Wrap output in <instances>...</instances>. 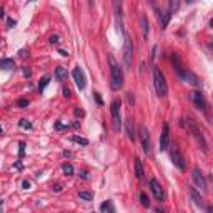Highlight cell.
<instances>
[{"label": "cell", "mask_w": 213, "mask_h": 213, "mask_svg": "<svg viewBox=\"0 0 213 213\" xmlns=\"http://www.w3.org/2000/svg\"><path fill=\"white\" fill-rule=\"evenodd\" d=\"M2 132H3V128H2V126H0V133H2Z\"/></svg>", "instance_id": "obj_47"}, {"label": "cell", "mask_w": 213, "mask_h": 213, "mask_svg": "<svg viewBox=\"0 0 213 213\" xmlns=\"http://www.w3.org/2000/svg\"><path fill=\"white\" fill-rule=\"evenodd\" d=\"M170 158H172V163L177 166L178 170H185V166H186L185 158H183V155L180 153L177 145H172V148H170Z\"/></svg>", "instance_id": "obj_4"}, {"label": "cell", "mask_w": 213, "mask_h": 213, "mask_svg": "<svg viewBox=\"0 0 213 213\" xmlns=\"http://www.w3.org/2000/svg\"><path fill=\"white\" fill-rule=\"evenodd\" d=\"M155 213H165V212H163V210H160V208H157V210H155Z\"/></svg>", "instance_id": "obj_45"}, {"label": "cell", "mask_w": 213, "mask_h": 213, "mask_svg": "<svg viewBox=\"0 0 213 213\" xmlns=\"http://www.w3.org/2000/svg\"><path fill=\"white\" fill-rule=\"evenodd\" d=\"M172 65H173V68H175V72H177L178 77H181V75L185 73L186 68L183 67V62H181L178 53H172Z\"/></svg>", "instance_id": "obj_13"}, {"label": "cell", "mask_w": 213, "mask_h": 213, "mask_svg": "<svg viewBox=\"0 0 213 213\" xmlns=\"http://www.w3.org/2000/svg\"><path fill=\"white\" fill-rule=\"evenodd\" d=\"M78 198L80 200H85V201H92V200H93V193L92 192H80L78 193Z\"/></svg>", "instance_id": "obj_25"}, {"label": "cell", "mask_w": 213, "mask_h": 213, "mask_svg": "<svg viewBox=\"0 0 213 213\" xmlns=\"http://www.w3.org/2000/svg\"><path fill=\"white\" fill-rule=\"evenodd\" d=\"M75 115H77V117H83V115H85V112H83L82 108H75Z\"/></svg>", "instance_id": "obj_36"}, {"label": "cell", "mask_w": 213, "mask_h": 213, "mask_svg": "<svg viewBox=\"0 0 213 213\" xmlns=\"http://www.w3.org/2000/svg\"><path fill=\"white\" fill-rule=\"evenodd\" d=\"M153 87H155V92H157V95L160 98H165L168 95V85H166L165 75L157 67L153 68Z\"/></svg>", "instance_id": "obj_2"}, {"label": "cell", "mask_w": 213, "mask_h": 213, "mask_svg": "<svg viewBox=\"0 0 213 213\" xmlns=\"http://www.w3.org/2000/svg\"><path fill=\"white\" fill-rule=\"evenodd\" d=\"M72 77L73 80H75V83H77V87H78V90H83L87 85V80H85V73H83V70L80 68V67H75L72 72Z\"/></svg>", "instance_id": "obj_11"}, {"label": "cell", "mask_w": 213, "mask_h": 213, "mask_svg": "<svg viewBox=\"0 0 213 213\" xmlns=\"http://www.w3.org/2000/svg\"><path fill=\"white\" fill-rule=\"evenodd\" d=\"M80 177H82V178H85V180H88V173H87V172H82V173H80Z\"/></svg>", "instance_id": "obj_40"}, {"label": "cell", "mask_w": 213, "mask_h": 213, "mask_svg": "<svg viewBox=\"0 0 213 213\" xmlns=\"http://www.w3.org/2000/svg\"><path fill=\"white\" fill-rule=\"evenodd\" d=\"M138 198H140V203L145 206V208H148V206H150V198H148V195H146L145 192H140L138 193Z\"/></svg>", "instance_id": "obj_22"}, {"label": "cell", "mask_w": 213, "mask_h": 213, "mask_svg": "<svg viewBox=\"0 0 213 213\" xmlns=\"http://www.w3.org/2000/svg\"><path fill=\"white\" fill-rule=\"evenodd\" d=\"M190 98H192L193 105L197 106L198 110H201V112H206V100H205V95L201 92H198V90H195V92L190 93Z\"/></svg>", "instance_id": "obj_7"}, {"label": "cell", "mask_w": 213, "mask_h": 213, "mask_svg": "<svg viewBox=\"0 0 213 213\" xmlns=\"http://www.w3.org/2000/svg\"><path fill=\"white\" fill-rule=\"evenodd\" d=\"M140 25H142V32H143V37H148V32H150V28H148V20H146L145 15H142L140 17Z\"/></svg>", "instance_id": "obj_20"}, {"label": "cell", "mask_w": 213, "mask_h": 213, "mask_svg": "<svg viewBox=\"0 0 213 213\" xmlns=\"http://www.w3.org/2000/svg\"><path fill=\"white\" fill-rule=\"evenodd\" d=\"M93 97H95V100H97V103H98L100 106L103 105V102H102V98H100V95H98V93H97V92L93 93Z\"/></svg>", "instance_id": "obj_34"}, {"label": "cell", "mask_w": 213, "mask_h": 213, "mask_svg": "<svg viewBox=\"0 0 213 213\" xmlns=\"http://www.w3.org/2000/svg\"><path fill=\"white\" fill-rule=\"evenodd\" d=\"M65 78H67V68L65 67H57V68H55V80L63 82Z\"/></svg>", "instance_id": "obj_18"}, {"label": "cell", "mask_w": 213, "mask_h": 213, "mask_svg": "<svg viewBox=\"0 0 213 213\" xmlns=\"http://www.w3.org/2000/svg\"><path fill=\"white\" fill-rule=\"evenodd\" d=\"M17 106H19V108H25V106H28V100L27 98H19L17 100Z\"/></svg>", "instance_id": "obj_30"}, {"label": "cell", "mask_w": 213, "mask_h": 213, "mask_svg": "<svg viewBox=\"0 0 213 213\" xmlns=\"http://www.w3.org/2000/svg\"><path fill=\"white\" fill-rule=\"evenodd\" d=\"M48 83H50V77L47 75V77H43V78H42V82L38 83V92H40V93L43 92V90H45V87L48 85Z\"/></svg>", "instance_id": "obj_27"}, {"label": "cell", "mask_w": 213, "mask_h": 213, "mask_svg": "<svg viewBox=\"0 0 213 213\" xmlns=\"http://www.w3.org/2000/svg\"><path fill=\"white\" fill-rule=\"evenodd\" d=\"M63 157H72V152H68V150H65V152H63Z\"/></svg>", "instance_id": "obj_44"}, {"label": "cell", "mask_w": 213, "mask_h": 213, "mask_svg": "<svg viewBox=\"0 0 213 213\" xmlns=\"http://www.w3.org/2000/svg\"><path fill=\"white\" fill-rule=\"evenodd\" d=\"M170 19H172V12H170V10H161V12H158V20H160L161 28H166V27H168Z\"/></svg>", "instance_id": "obj_15"}, {"label": "cell", "mask_w": 213, "mask_h": 213, "mask_svg": "<svg viewBox=\"0 0 213 213\" xmlns=\"http://www.w3.org/2000/svg\"><path fill=\"white\" fill-rule=\"evenodd\" d=\"M108 62H110V77H112L110 85L113 90H120L123 87V70L120 68L117 60L113 58V55H108Z\"/></svg>", "instance_id": "obj_1"}, {"label": "cell", "mask_w": 213, "mask_h": 213, "mask_svg": "<svg viewBox=\"0 0 213 213\" xmlns=\"http://www.w3.org/2000/svg\"><path fill=\"white\" fill-rule=\"evenodd\" d=\"M2 205H3V201H2V200H0V213H2Z\"/></svg>", "instance_id": "obj_46"}, {"label": "cell", "mask_w": 213, "mask_h": 213, "mask_svg": "<svg viewBox=\"0 0 213 213\" xmlns=\"http://www.w3.org/2000/svg\"><path fill=\"white\" fill-rule=\"evenodd\" d=\"M125 128H126V135H128V138H130V140H135V132L132 130V122H130V120L125 123Z\"/></svg>", "instance_id": "obj_26"}, {"label": "cell", "mask_w": 213, "mask_h": 213, "mask_svg": "<svg viewBox=\"0 0 213 213\" xmlns=\"http://www.w3.org/2000/svg\"><path fill=\"white\" fill-rule=\"evenodd\" d=\"M143 165H142V161L138 158H135V175H137V178L138 180H143Z\"/></svg>", "instance_id": "obj_19"}, {"label": "cell", "mask_w": 213, "mask_h": 213, "mask_svg": "<svg viewBox=\"0 0 213 213\" xmlns=\"http://www.w3.org/2000/svg\"><path fill=\"white\" fill-rule=\"evenodd\" d=\"M19 125H20V128H25V130H32L33 128V125L28 122V120H25V118H22L19 122Z\"/></svg>", "instance_id": "obj_28"}, {"label": "cell", "mask_w": 213, "mask_h": 213, "mask_svg": "<svg viewBox=\"0 0 213 213\" xmlns=\"http://www.w3.org/2000/svg\"><path fill=\"white\" fill-rule=\"evenodd\" d=\"M138 137H140V142H142V146H143V152L148 153L150 152V133H148L145 125L138 126Z\"/></svg>", "instance_id": "obj_8"}, {"label": "cell", "mask_w": 213, "mask_h": 213, "mask_svg": "<svg viewBox=\"0 0 213 213\" xmlns=\"http://www.w3.org/2000/svg\"><path fill=\"white\" fill-rule=\"evenodd\" d=\"M70 142H73V143H78V145H83V146L88 145V140L83 138V137H78V135H72V137H70Z\"/></svg>", "instance_id": "obj_21"}, {"label": "cell", "mask_w": 213, "mask_h": 213, "mask_svg": "<svg viewBox=\"0 0 213 213\" xmlns=\"http://www.w3.org/2000/svg\"><path fill=\"white\" fill-rule=\"evenodd\" d=\"M25 142H20L19 143V158H22L23 155H25Z\"/></svg>", "instance_id": "obj_29"}, {"label": "cell", "mask_w": 213, "mask_h": 213, "mask_svg": "<svg viewBox=\"0 0 213 213\" xmlns=\"http://www.w3.org/2000/svg\"><path fill=\"white\" fill-rule=\"evenodd\" d=\"M190 195H192V198L195 200V203H197V205L203 206V198L198 195V192H197V190H193V188H192V190H190Z\"/></svg>", "instance_id": "obj_23"}, {"label": "cell", "mask_w": 213, "mask_h": 213, "mask_svg": "<svg viewBox=\"0 0 213 213\" xmlns=\"http://www.w3.org/2000/svg\"><path fill=\"white\" fill-rule=\"evenodd\" d=\"M63 97H67V98L70 97V88H68V87H65V88H63Z\"/></svg>", "instance_id": "obj_37"}, {"label": "cell", "mask_w": 213, "mask_h": 213, "mask_svg": "<svg viewBox=\"0 0 213 213\" xmlns=\"http://www.w3.org/2000/svg\"><path fill=\"white\" fill-rule=\"evenodd\" d=\"M23 75H25L27 78H30V77H32V70H30L28 67H25V68H23Z\"/></svg>", "instance_id": "obj_33"}, {"label": "cell", "mask_w": 213, "mask_h": 213, "mask_svg": "<svg viewBox=\"0 0 213 213\" xmlns=\"http://www.w3.org/2000/svg\"><path fill=\"white\" fill-rule=\"evenodd\" d=\"M15 23H17V22H15L13 19H7V28H12V27H15Z\"/></svg>", "instance_id": "obj_32"}, {"label": "cell", "mask_w": 213, "mask_h": 213, "mask_svg": "<svg viewBox=\"0 0 213 213\" xmlns=\"http://www.w3.org/2000/svg\"><path fill=\"white\" fill-rule=\"evenodd\" d=\"M110 112H112V123L113 130L117 133H120L122 130V113H120V100H113L110 105Z\"/></svg>", "instance_id": "obj_3"}, {"label": "cell", "mask_w": 213, "mask_h": 213, "mask_svg": "<svg viewBox=\"0 0 213 213\" xmlns=\"http://www.w3.org/2000/svg\"><path fill=\"white\" fill-rule=\"evenodd\" d=\"M192 178L193 181H195V185L198 186L200 190H203V192H206V178L203 177V173H201V170L200 168H193V173H192Z\"/></svg>", "instance_id": "obj_10"}, {"label": "cell", "mask_w": 213, "mask_h": 213, "mask_svg": "<svg viewBox=\"0 0 213 213\" xmlns=\"http://www.w3.org/2000/svg\"><path fill=\"white\" fill-rule=\"evenodd\" d=\"M22 186H23V188H25V190H28V188H30V181H23V183H22Z\"/></svg>", "instance_id": "obj_38"}, {"label": "cell", "mask_w": 213, "mask_h": 213, "mask_svg": "<svg viewBox=\"0 0 213 213\" xmlns=\"http://www.w3.org/2000/svg\"><path fill=\"white\" fill-rule=\"evenodd\" d=\"M123 62L125 65L130 68L132 67V62H133V42L132 38L125 35V45H123Z\"/></svg>", "instance_id": "obj_5"}, {"label": "cell", "mask_w": 213, "mask_h": 213, "mask_svg": "<svg viewBox=\"0 0 213 213\" xmlns=\"http://www.w3.org/2000/svg\"><path fill=\"white\" fill-rule=\"evenodd\" d=\"M180 78H181V80H185V82H188L190 85H195V87H197V85H200V80H198V77H197V75H195L193 72H190V70H185V73H183V75H181Z\"/></svg>", "instance_id": "obj_14"}, {"label": "cell", "mask_w": 213, "mask_h": 213, "mask_svg": "<svg viewBox=\"0 0 213 213\" xmlns=\"http://www.w3.org/2000/svg\"><path fill=\"white\" fill-rule=\"evenodd\" d=\"M100 210L103 213H115V206H113V201L112 200H106L100 205Z\"/></svg>", "instance_id": "obj_16"}, {"label": "cell", "mask_w": 213, "mask_h": 213, "mask_svg": "<svg viewBox=\"0 0 213 213\" xmlns=\"http://www.w3.org/2000/svg\"><path fill=\"white\" fill-rule=\"evenodd\" d=\"M148 185H150V190H152L153 197H155V198L158 200V201H163V200L166 198L165 190H163V186L160 185V181H158V180L152 178L150 181H148Z\"/></svg>", "instance_id": "obj_6"}, {"label": "cell", "mask_w": 213, "mask_h": 213, "mask_svg": "<svg viewBox=\"0 0 213 213\" xmlns=\"http://www.w3.org/2000/svg\"><path fill=\"white\" fill-rule=\"evenodd\" d=\"M3 17H5V10H3V8H0V20L3 19Z\"/></svg>", "instance_id": "obj_42"}, {"label": "cell", "mask_w": 213, "mask_h": 213, "mask_svg": "<svg viewBox=\"0 0 213 213\" xmlns=\"http://www.w3.org/2000/svg\"><path fill=\"white\" fill-rule=\"evenodd\" d=\"M0 68H2V70H13V68H15V62H13L12 58L0 60Z\"/></svg>", "instance_id": "obj_17"}, {"label": "cell", "mask_w": 213, "mask_h": 213, "mask_svg": "<svg viewBox=\"0 0 213 213\" xmlns=\"http://www.w3.org/2000/svg\"><path fill=\"white\" fill-rule=\"evenodd\" d=\"M58 42H60V37H58V35H52V37H50V43H52V45H57Z\"/></svg>", "instance_id": "obj_31"}, {"label": "cell", "mask_w": 213, "mask_h": 213, "mask_svg": "<svg viewBox=\"0 0 213 213\" xmlns=\"http://www.w3.org/2000/svg\"><path fill=\"white\" fill-rule=\"evenodd\" d=\"M58 53L62 57H68V52H65V50H58Z\"/></svg>", "instance_id": "obj_41"}, {"label": "cell", "mask_w": 213, "mask_h": 213, "mask_svg": "<svg viewBox=\"0 0 213 213\" xmlns=\"http://www.w3.org/2000/svg\"><path fill=\"white\" fill-rule=\"evenodd\" d=\"M62 172H63L65 177H72L73 175V166L70 165V163H63V165H62Z\"/></svg>", "instance_id": "obj_24"}, {"label": "cell", "mask_w": 213, "mask_h": 213, "mask_svg": "<svg viewBox=\"0 0 213 213\" xmlns=\"http://www.w3.org/2000/svg\"><path fill=\"white\" fill-rule=\"evenodd\" d=\"M157 50H158V47L155 45V47H153V53H152V58L153 60H155V57H157Z\"/></svg>", "instance_id": "obj_39"}, {"label": "cell", "mask_w": 213, "mask_h": 213, "mask_svg": "<svg viewBox=\"0 0 213 213\" xmlns=\"http://www.w3.org/2000/svg\"><path fill=\"white\" fill-rule=\"evenodd\" d=\"M170 8H172L173 12H175V10L178 8V2H170ZM172 10H170V12H172Z\"/></svg>", "instance_id": "obj_35"}, {"label": "cell", "mask_w": 213, "mask_h": 213, "mask_svg": "<svg viewBox=\"0 0 213 213\" xmlns=\"http://www.w3.org/2000/svg\"><path fill=\"white\" fill-rule=\"evenodd\" d=\"M186 125H190V128L193 130V133H195V137H197V140H198V143H200V146H201V150L203 152H208V145H206V140H205V137H203V133L200 132L198 128H197V125L193 123L192 120H186Z\"/></svg>", "instance_id": "obj_9"}, {"label": "cell", "mask_w": 213, "mask_h": 213, "mask_svg": "<svg viewBox=\"0 0 213 213\" xmlns=\"http://www.w3.org/2000/svg\"><path fill=\"white\" fill-rule=\"evenodd\" d=\"M168 146H170V126L168 123H163V130L160 135V150L165 152Z\"/></svg>", "instance_id": "obj_12"}, {"label": "cell", "mask_w": 213, "mask_h": 213, "mask_svg": "<svg viewBox=\"0 0 213 213\" xmlns=\"http://www.w3.org/2000/svg\"><path fill=\"white\" fill-rule=\"evenodd\" d=\"M53 190H55V192H60V190H62V186H60V185H53Z\"/></svg>", "instance_id": "obj_43"}]
</instances>
